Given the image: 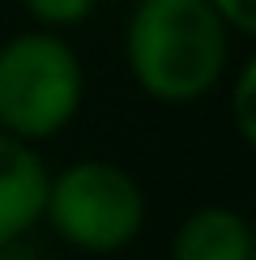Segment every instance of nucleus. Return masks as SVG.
I'll return each mask as SVG.
<instances>
[{
    "label": "nucleus",
    "instance_id": "f257e3e1",
    "mask_svg": "<svg viewBox=\"0 0 256 260\" xmlns=\"http://www.w3.org/2000/svg\"><path fill=\"white\" fill-rule=\"evenodd\" d=\"M231 43L235 35L209 0H133L124 26L128 77L163 107H192L227 81Z\"/></svg>",
    "mask_w": 256,
    "mask_h": 260
},
{
    "label": "nucleus",
    "instance_id": "f03ea898",
    "mask_svg": "<svg viewBox=\"0 0 256 260\" xmlns=\"http://www.w3.org/2000/svg\"><path fill=\"white\" fill-rule=\"evenodd\" d=\"M85 64L56 30H17L0 43V133L43 145L81 115Z\"/></svg>",
    "mask_w": 256,
    "mask_h": 260
},
{
    "label": "nucleus",
    "instance_id": "7ed1b4c3",
    "mask_svg": "<svg viewBox=\"0 0 256 260\" xmlns=\"http://www.w3.org/2000/svg\"><path fill=\"white\" fill-rule=\"evenodd\" d=\"M149 201L141 179L120 162L77 158L51 171L43 222L51 235L81 256H120L145 231Z\"/></svg>",
    "mask_w": 256,
    "mask_h": 260
},
{
    "label": "nucleus",
    "instance_id": "20e7f679",
    "mask_svg": "<svg viewBox=\"0 0 256 260\" xmlns=\"http://www.w3.org/2000/svg\"><path fill=\"white\" fill-rule=\"evenodd\" d=\"M51 167L39 145L0 133V256H9L43 222Z\"/></svg>",
    "mask_w": 256,
    "mask_h": 260
},
{
    "label": "nucleus",
    "instance_id": "39448f33",
    "mask_svg": "<svg viewBox=\"0 0 256 260\" xmlns=\"http://www.w3.org/2000/svg\"><path fill=\"white\" fill-rule=\"evenodd\" d=\"M167 260H256L252 226L231 205H197L179 218Z\"/></svg>",
    "mask_w": 256,
    "mask_h": 260
},
{
    "label": "nucleus",
    "instance_id": "423d86ee",
    "mask_svg": "<svg viewBox=\"0 0 256 260\" xmlns=\"http://www.w3.org/2000/svg\"><path fill=\"white\" fill-rule=\"evenodd\" d=\"M227 111L243 145H256V60H239L227 73Z\"/></svg>",
    "mask_w": 256,
    "mask_h": 260
},
{
    "label": "nucleus",
    "instance_id": "0eeeda50",
    "mask_svg": "<svg viewBox=\"0 0 256 260\" xmlns=\"http://www.w3.org/2000/svg\"><path fill=\"white\" fill-rule=\"evenodd\" d=\"M21 9L39 30L64 35V30H77L99 13V0H21Z\"/></svg>",
    "mask_w": 256,
    "mask_h": 260
},
{
    "label": "nucleus",
    "instance_id": "6e6552de",
    "mask_svg": "<svg viewBox=\"0 0 256 260\" xmlns=\"http://www.w3.org/2000/svg\"><path fill=\"white\" fill-rule=\"evenodd\" d=\"M209 9L227 21V30L235 39L256 35V0H209Z\"/></svg>",
    "mask_w": 256,
    "mask_h": 260
}]
</instances>
